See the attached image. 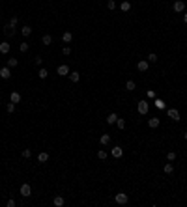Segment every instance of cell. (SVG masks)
<instances>
[{
	"mask_svg": "<svg viewBox=\"0 0 187 207\" xmlns=\"http://www.w3.org/2000/svg\"><path fill=\"white\" fill-rule=\"evenodd\" d=\"M9 101H11V103H21V93L19 92H11V95H9Z\"/></svg>",
	"mask_w": 187,
	"mask_h": 207,
	"instance_id": "obj_13",
	"label": "cell"
},
{
	"mask_svg": "<svg viewBox=\"0 0 187 207\" xmlns=\"http://www.w3.org/2000/svg\"><path fill=\"white\" fill-rule=\"evenodd\" d=\"M172 9H174L176 13H183V11H185V2H183V0H176L174 6H172Z\"/></svg>",
	"mask_w": 187,
	"mask_h": 207,
	"instance_id": "obj_4",
	"label": "cell"
},
{
	"mask_svg": "<svg viewBox=\"0 0 187 207\" xmlns=\"http://www.w3.org/2000/svg\"><path fill=\"white\" fill-rule=\"evenodd\" d=\"M116 127H118V129H124V127H125V119L118 118V119H116Z\"/></svg>",
	"mask_w": 187,
	"mask_h": 207,
	"instance_id": "obj_35",
	"label": "cell"
},
{
	"mask_svg": "<svg viewBox=\"0 0 187 207\" xmlns=\"http://www.w3.org/2000/svg\"><path fill=\"white\" fill-rule=\"evenodd\" d=\"M69 80H71V82H79L80 80V75H79V71H69Z\"/></svg>",
	"mask_w": 187,
	"mask_h": 207,
	"instance_id": "obj_14",
	"label": "cell"
},
{
	"mask_svg": "<svg viewBox=\"0 0 187 207\" xmlns=\"http://www.w3.org/2000/svg\"><path fill=\"white\" fill-rule=\"evenodd\" d=\"M38 77H39V78H47V77H49V71H47L45 67H41V69L38 71Z\"/></svg>",
	"mask_w": 187,
	"mask_h": 207,
	"instance_id": "obj_26",
	"label": "cell"
},
{
	"mask_svg": "<svg viewBox=\"0 0 187 207\" xmlns=\"http://www.w3.org/2000/svg\"><path fill=\"white\" fill-rule=\"evenodd\" d=\"M135 88H137V84H135L133 80H127V82H125V92H133Z\"/></svg>",
	"mask_w": 187,
	"mask_h": 207,
	"instance_id": "obj_23",
	"label": "cell"
},
{
	"mask_svg": "<svg viewBox=\"0 0 187 207\" xmlns=\"http://www.w3.org/2000/svg\"><path fill=\"white\" fill-rule=\"evenodd\" d=\"M183 23L187 24V13H183Z\"/></svg>",
	"mask_w": 187,
	"mask_h": 207,
	"instance_id": "obj_41",
	"label": "cell"
},
{
	"mask_svg": "<svg viewBox=\"0 0 187 207\" xmlns=\"http://www.w3.org/2000/svg\"><path fill=\"white\" fill-rule=\"evenodd\" d=\"M23 157H24V159H30V157H32V149H28V148L23 149Z\"/></svg>",
	"mask_w": 187,
	"mask_h": 207,
	"instance_id": "obj_36",
	"label": "cell"
},
{
	"mask_svg": "<svg viewBox=\"0 0 187 207\" xmlns=\"http://www.w3.org/2000/svg\"><path fill=\"white\" fill-rule=\"evenodd\" d=\"M9 24H11L13 28H17V24H19V17H17V15H11V19H9Z\"/></svg>",
	"mask_w": 187,
	"mask_h": 207,
	"instance_id": "obj_29",
	"label": "cell"
},
{
	"mask_svg": "<svg viewBox=\"0 0 187 207\" xmlns=\"http://www.w3.org/2000/svg\"><path fill=\"white\" fill-rule=\"evenodd\" d=\"M21 34H23L24 37H28L30 34H32V26H28V24H24V26L21 28Z\"/></svg>",
	"mask_w": 187,
	"mask_h": 207,
	"instance_id": "obj_20",
	"label": "cell"
},
{
	"mask_svg": "<svg viewBox=\"0 0 187 207\" xmlns=\"http://www.w3.org/2000/svg\"><path fill=\"white\" fill-rule=\"evenodd\" d=\"M159 125H161V119H159V118H150V119H148V127H150V129H157Z\"/></svg>",
	"mask_w": 187,
	"mask_h": 207,
	"instance_id": "obj_11",
	"label": "cell"
},
{
	"mask_svg": "<svg viewBox=\"0 0 187 207\" xmlns=\"http://www.w3.org/2000/svg\"><path fill=\"white\" fill-rule=\"evenodd\" d=\"M0 78H4V80L11 78V67H8V65L0 67Z\"/></svg>",
	"mask_w": 187,
	"mask_h": 207,
	"instance_id": "obj_3",
	"label": "cell"
},
{
	"mask_svg": "<svg viewBox=\"0 0 187 207\" xmlns=\"http://www.w3.org/2000/svg\"><path fill=\"white\" fill-rule=\"evenodd\" d=\"M41 41H43V45H50V43H53V37H50L49 34H45V36L41 37Z\"/></svg>",
	"mask_w": 187,
	"mask_h": 207,
	"instance_id": "obj_31",
	"label": "cell"
},
{
	"mask_svg": "<svg viewBox=\"0 0 187 207\" xmlns=\"http://www.w3.org/2000/svg\"><path fill=\"white\" fill-rule=\"evenodd\" d=\"M148 110H150V105H148V101H139V114L140 116H146L148 114Z\"/></svg>",
	"mask_w": 187,
	"mask_h": 207,
	"instance_id": "obj_2",
	"label": "cell"
},
{
	"mask_svg": "<svg viewBox=\"0 0 187 207\" xmlns=\"http://www.w3.org/2000/svg\"><path fill=\"white\" fill-rule=\"evenodd\" d=\"M19 192H21L23 198H28V196L32 194V187H30L28 183H24V185H21V190H19Z\"/></svg>",
	"mask_w": 187,
	"mask_h": 207,
	"instance_id": "obj_5",
	"label": "cell"
},
{
	"mask_svg": "<svg viewBox=\"0 0 187 207\" xmlns=\"http://www.w3.org/2000/svg\"><path fill=\"white\" fill-rule=\"evenodd\" d=\"M148 67H150V62H148V60H139L137 69H139L140 73H146V71H148Z\"/></svg>",
	"mask_w": 187,
	"mask_h": 207,
	"instance_id": "obj_7",
	"label": "cell"
},
{
	"mask_svg": "<svg viewBox=\"0 0 187 207\" xmlns=\"http://www.w3.org/2000/svg\"><path fill=\"white\" fill-rule=\"evenodd\" d=\"M9 49H11V47H9L8 41H2V43H0V52H2V54H8Z\"/></svg>",
	"mask_w": 187,
	"mask_h": 207,
	"instance_id": "obj_18",
	"label": "cell"
},
{
	"mask_svg": "<svg viewBox=\"0 0 187 207\" xmlns=\"http://www.w3.org/2000/svg\"><path fill=\"white\" fill-rule=\"evenodd\" d=\"M166 160H169V162H174L176 160V151H169V153H166Z\"/></svg>",
	"mask_w": 187,
	"mask_h": 207,
	"instance_id": "obj_28",
	"label": "cell"
},
{
	"mask_svg": "<svg viewBox=\"0 0 187 207\" xmlns=\"http://www.w3.org/2000/svg\"><path fill=\"white\" fill-rule=\"evenodd\" d=\"M110 153H112V157L114 159H120L124 155V149H122V146H114L112 149H110Z\"/></svg>",
	"mask_w": 187,
	"mask_h": 207,
	"instance_id": "obj_9",
	"label": "cell"
},
{
	"mask_svg": "<svg viewBox=\"0 0 187 207\" xmlns=\"http://www.w3.org/2000/svg\"><path fill=\"white\" fill-rule=\"evenodd\" d=\"M62 54H64V56H69V54H71V47H69V45H64V47H62Z\"/></svg>",
	"mask_w": 187,
	"mask_h": 207,
	"instance_id": "obj_33",
	"label": "cell"
},
{
	"mask_svg": "<svg viewBox=\"0 0 187 207\" xmlns=\"http://www.w3.org/2000/svg\"><path fill=\"white\" fill-rule=\"evenodd\" d=\"M53 203H54V207H62L64 203H65V200H64V196H56V198L53 200Z\"/></svg>",
	"mask_w": 187,
	"mask_h": 207,
	"instance_id": "obj_19",
	"label": "cell"
},
{
	"mask_svg": "<svg viewBox=\"0 0 187 207\" xmlns=\"http://www.w3.org/2000/svg\"><path fill=\"white\" fill-rule=\"evenodd\" d=\"M17 65H19L17 58H8V67H17Z\"/></svg>",
	"mask_w": 187,
	"mask_h": 207,
	"instance_id": "obj_25",
	"label": "cell"
},
{
	"mask_svg": "<svg viewBox=\"0 0 187 207\" xmlns=\"http://www.w3.org/2000/svg\"><path fill=\"white\" fill-rule=\"evenodd\" d=\"M183 138H185V140H187V131H185V133H183Z\"/></svg>",
	"mask_w": 187,
	"mask_h": 207,
	"instance_id": "obj_42",
	"label": "cell"
},
{
	"mask_svg": "<svg viewBox=\"0 0 187 207\" xmlns=\"http://www.w3.org/2000/svg\"><path fill=\"white\" fill-rule=\"evenodd\" d=\"M6 205H8V207H15V205H17V201H15V200H8Z\"/></svg>",
	"mask_w": 187,
	"mask_h": 207,
	"instance_id": "obj_40",
	"label": "cell"
},
{
	"mask_svg": "<svg viewBox=\"0 0 187 207\" xmlns=\"http://www.w3.org/2000/svg\"><path fill=\"white\" fill-rule=\"evenodd\" d=\"M146 60H148L150 64H155V62H157V54H155V52H150V54H148V58H146Z\"/></svg>",
	"mask_w": 187,
	"mask_h": 207,
	"instance_id": "obj_30",
	"label": "cell"
},
{
	"mask_svg": "<svg viewBox=\"0 0 187 207\" xmlns=\"http://www.w3.org/2000/svg\"><path fill=\"white\" fill-rule=\"evenodd\" d=\"M6 110H8V114H13V112H15V103H11V101H9V103L6 105Z\"/></svg>",
	"mask_w": 187,
	"mask_h": 207,
	"instance_id": "obj_32",
	"label": "cell"
},
{
	"mask_svg": "<svg viewBox=\"0 0 187 207\" xmlns=\"http://www.w3.org/2000/svg\"><path fill=\"white\" fill-rule=\"evenodd\" d=\"M114 200H116V203H118V205H125L129 201V196L125 194V192H118V194L114 196Z\"/></svg>",
	"mask_w": 187,
	"mask_h": 207,
	"instance_id": "obj_1",
	"label": "cell"
},
{
	"mask_svg": "<svg viewBox=\"0 0 187 207\" xmlns=\"http://www.w3.org/2000/svg\"><path fill=\"white\" fill-rule=\"evenodd\" d=\"M97 159H99V160H105V159H107V151H105V149H99V151H97Z\"/></svg>",
	"mask_w": 187,
	"mask_h": 207,
	"instance_id": "obj_34",
	"label": "cell"
},
{
	"mask_svg": "<svg viewBox=\"0 0 187 207\" xmlns=\"http://www.w3.org/2000/svg\"><path fill=\"white\" fill-rule=\"evenodd\" d=\"M154 101H155V103H154V105H155V108H159V110H165V101H161V99H157V97H155Z\"/></svg>",
	"mask_w": 187,
	"mask_h": 207,
	"instance_id": "obj_24",
	"label": "cell"
},
{
	"mask_svg": "<svg viewBox=\"0 0 187 207\" xmlns=\"http://www.w3.org/2000/svg\"><path fill=\"white\" fill-rule=\"evenodd\" d=\"M146 97H148V99H155L157 95H155V92H154V90H148V92H146Z\"/></svg>",
	"mask_w": 187,
	"mask_h": 207,
	"instance_id": "obj_38",
	"label": "cell"
},
{
	"mask_svg": "<svg viewBox=\"0 0 187 207\" xmlns=\"http://www.w3.org/2000/svg\"><path fill=\"white\" fill-rule=\"evenodd\" d=\"M28 49H30V43H26V41H23L19 45V50H21V52H28Z\"/></svg>",
	"mask_w": 187,
	"mask_h": 207,
	"instance_id": "obj_27",
	"label": "cell"
},
{
	"mask_svg": "<svg viewBox=\"0 0 187 207\" xmlns=\"http://www.w3.org/2000/svg\"><path fill=\"white\" fill-rule=\"evenodd\" d=\"M116 119H118V114H116V112H110V114L107 116V123H109V125H114Z\"/></svg>",
	"mask_w": 187,
	"mask_h": 207,
	"instance_id": "obj_15",
	"label": "cell"
},
{
	"mask_svg": "<svg viewBox=\"0 0 187 207\" xmlns=\"http://www.w3.org/2000/svg\"><path fill=\"white\" fill-rule=\"evenodd\" d=\"M166 116H169L172 122H180V112L176 108H169V110H166Z\"/></svg>",
	"mask_w": 187,
	"mask_h": 207,
	"instance_id": "obj_6",
	"label": "cell"
},
{
	"mask_svg": "<svg viewBox=\"0 0 187 207\" xmlns=\"http://www.w3.org/2000/svg\"><path fill=\"white\" fill-rule=\"evenodd\" d=\"M71 41H73V34H71V32H64V34H62V43L69 45Z\"/></svg>",
	"mask_w": 187,
	"mask_h": 207,
	"instance_id": "obj_12",
	"label": "cell"
},
{
	"mask_svg": "<svg viewBox=\"0 0 187 207\" xmlns=\"http://www.w3.org/2000/svg\"><path fill=\"white\" fill-rule=\"evenodd\" d=\"M34 64H36V65H41V64H43V58H41V56H36V58H34Z\"/></svg>",
	"mask_w": 187,
	"mask_h": 207,
	"instance_id": "obj_39",
	"label": "cell"
},
{
	"mask_svg": "<svg viewBox=\"0 0 187 207\" xmlns=\"http://www.w3.org/2000/svg\"><path fill=\"white\" fill-rule=\"evenodd\" d=\"M163 172H165L166 175H170V174L174 172V164H172V162H166V164H165V168H163Z\"/></svg>",
	"mask_w": 187,
	"mask_h": 207,
	"instance_id": "obj_22",
	"label": "cell"
},
{
	"mask_svg": "<svg viewBox=\"0 0 187 207\" xmlns=\"http://www.w3.org/2000/svg\"><path fill=\"white\" fill-rule=\"evenodd\" d=\"M99 142H101V146H109L110 144V134H101Z\"/></svg>",
	"mask_w": 187,
	"mask_h": 207,
	"instance_id": "obj_21",
	"label": "cell"
},
{
	"mask_svg": "<svg viewBox=\"0 0 187 207\" xmlns=\"http://www.w3.org/2000/svg\"><path fill=\"white\" fill-rule=\"evenodd\" d=\"M107 8H109V11L116 9V2H114V0H109V2H107Z\"/></svg>",
	"mask_w": 187,
	"mask_h": 207,
	"instance_id": "obj_37",
	"label": "cell"
},
{
	"mask_svg": "<svg viewBox=\"0 0 187 207\" xmlns=\"http://www.w3.org/2000/svg\"><path fill=\"white\" fill-rule=\"evenodd\" d=\"M47 160H49V153H47V151H41V153H39L38 155V162H47Z\"/></svg>",
	"mask_w": 187,
	"mask_h": 207,
	"instance_id": "obj_16",
	"label": "cell"
},
{
	"mask_svg": "<svg viewBox=\"0 0 187 207\" xmlns=\"http://www.w3.org/2000/svg\"><path fill=\"white\" fill-rule=\"evenodd\" d=\"M56 73L60 75V77H68V75H69V67H68V65H58V69H56Z\"/></svg>",
	"mask_w": 187,
	"mask_h": 207,
	"instance_id": "obj_10",
	"label": "cell"
},
{
	"mask_svg": "<svg viewBox=\"0 0 187 207\" xmlns=\"http://www.w3.org/2000/svg\"><path fill=\"white\" fill-rule=\"evenodd\" d=\"M4 36H6V37H13L15 36V28L11 26V24H4Z\"/></svg>",
	"mask_w": 187,
	"mask_h": 207,
	"instance_id": "obj_8",
	"label": "cell"
},
{
	"mask_svg": "<svg viewBox=\"0 0 187 207\" xmlns=\"http://www.w3.org/2000/svg\"><path fill=\"white\" fill-rule=\"evenodd\" d=\"M120 9H122L124 13H127L129 9H131V2H129V0H124V2L120 4Z\"/></svg>",
	"mask_w": 187,
	"mask_h": 207,
	"instance_id": "obj_17",
	"label": "cell"
}]
</instances>
